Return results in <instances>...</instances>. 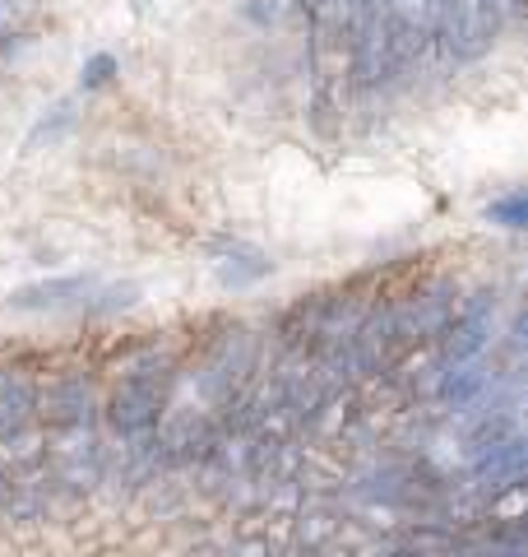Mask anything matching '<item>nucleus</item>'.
<instances>
[{"mask_svg":"<svg viewBox=\"0 0 528 557\" xmlns=\"http://www.w3.org/2000/svg\"><path fill=\"white\" fill-rule=\"evenodd\" d=\"M88 288H93V278L75 274V278H51V284H38V288H20L10 302L14 307H65L70 298H84Z\"/></svg>","mask_w":528,"mask_h":557,"instance_id":"1","label":"nucleus"},{"mask_svg":"<svg viewBox=\"0 0 528 557\" xmlns=\"http://www.w3.org/2000/svg\"><path fill=\"white\" fill-rule=\"evenodd\" d=\"M487 219L505 223V228H524V223H528V200L524 196H505V200H496L487 209Z\"/></svg>","mask_w":528,"mask_h":557,"instance_id":"2","label":"nucleus"},{"mask_svg":"<svg viewBox=\"0 0 528 557\" xmlns=\"http://www.w3.org/2000/svg\"><path fill=\"white\" fill-rule=\"evenodd\" d=\"M112 70H116V61H112V57H93V61L84 65L79 84H84V89H98V84H108V79H112Z\"/></svg>","mask_w":528,"mask_h":557,"instance_id":"3","label":"nucleus"}]
</instances>
